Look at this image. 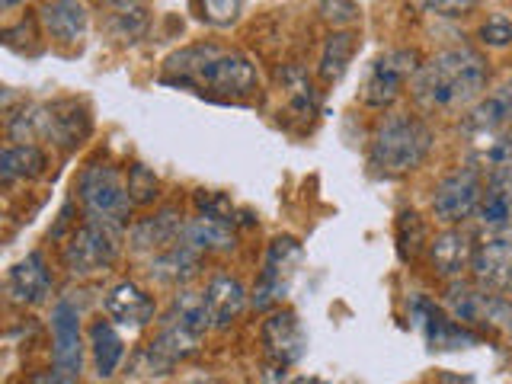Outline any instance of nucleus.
Returning <instances> with one entry per match:
<instances>
[{"instance_id": "obj_22", "label": "nucleus", "mask_w": 512, "mask_h": 384, "mask_svg": "<svg viewBox=\"0 0 512 384\" xmlns=\"http://www.w3.org/2000/svg\"><path fill=\"white\" fill-rule=\"evenodd\" d=\"M468 279L480 288H487L493 295L512 298V234L477 240Z\"/></svg>"}, {"instance_id": "obj_37", "label": "nucleus", "mask_w": 512, "mask_h": 384, "mask_svg": "<svg viewBox=\"0 0 512 384\" xmlns=\"http://www.w3.org/2000/svg\"><path fill=\"white\" fill-rule=\"evenodd\" d=\"M439 384H474V378L458 375V372H442V375H439Z\"/></svg>"}, {"instance_id": "obj_20", "label": "nucleus", "mask_w": 512, "mask_h": 384, "mask_svg": "<svg viewBox=\"0 0 512 384\" xmlns=\"http://www.w3.org/2000/svg\"><path fill=\"white\" fill-rule=\"evenodd\" d=\"M484 176H487L484 199H480V205H477V215L471 221V228L480 237L512 234V160L509 164L487 167Z\"/></svg>"}, {"instance_id": "obj_29", "label": "nucleus", "mask_w": 512, "mask_h": 384, "mask_svg": "<svg viewBox=\"0 0 512 384\" xmlns=\"http://www.w3.org/2000/svg\"><path fill=\"white\" fill-rule=\"evenodd\" d=\"M103 26L116 42L135 45L144 39V32L151 26V13L138 0H103Z\"/></svg>"}, {"instance_id": "obj_27", "label": "nucleus", "mask_w": 512, "mask_h": 384, "mask_svg": "<svg viewBox=\"0 0 512 384\" xmlns=\"http://www.w3.org/2000/svg\"><path fill=\"white\" fill-rule=\"evenodd\" d=\"M432 218L426 212L413 205H404L394 218V247H397V256L404 266H416L423 263V256L429 250V240H432Z\"/></svg>"}, {"instance_id": "obj_11", "label": "nucleus", "mask_w": 512, "mask_h": 384, "mask_svg": "<svg viewBox=\"0 0 512 384\" xmlns=\"http://www.w3.org/2000/svg\"><path fill=\"white\" fill-rule=\"evenodd\" d=\"M487 176L471 160L448 167L436 176L429 189V218L439 228H455V224H471L477 215V205L484 199Z\"/></svg>"}, {"instance_id": "obj_35", "label": "nucleus", "mask_w": 512, "mask_h": 384, "mask_svg": "<svg viewBox=\"0 0 512 384\" xmlns=\"http://www.w3.org/2000/svg\"><path fill=\"white\" fill-rule=\"evenodd\" d=\"M484 0H423V10L432 16H468Z\"/></svg>"}, {"instance_id": "obj_10", "label": "nucleus", "mask_w": 512, "mask_h": 384, "mask_svg": "<svg viewBox=\"0 0 512 384\" xmlns=\"http://www.w3.org/2000/svg\"><path fill=\"white\" fill-rule=\"evenodd\" d=\"M256 346H260V362L263 375L272 378L276 384H285L288 372L308 356V330H304L301 317L295 308H282L263 314L260 327H256Z\"/></svg>"}, {"instance_id": "obj_24", "label": "nucleus", "mask_w": 512, "mask_h": 384, "mask_svg": "<svg viewBox=\"0 0 512 384\" xmlns=\"http://www.w3.org/2000/svg\"><path fill=\"white\" fill-rule=\"evenodd\" d=\"M279 90L285 100V112L298 122H308L320 116L324 106V87L317 84L311 71H304L301 64H282L279 68Z\"/></svg>"}, {"instance_id": "obj_3", "label": "nucleus", "mask_w": 512, "mask_h": 384, "mask_svg": "<svg viewBox=\"0 0 512 384\" xmlns=\"http://www.w3.org/2000/svg\"><path fill=\"white\" fill-rule=\"evenodd\" d=\"M208 333H212V324L202 304V288L189 285L170 292L154 333L128 359V372L141 378H170L205 349Z\"/></svg>"}, {"instance_id": "obj_23", "label": "nucleus", "mask_w": 512, "mask_h": 384, "mask_svg": "<svg viewBox=\"0 0 512 384\" xmlns=\"http://www.w3.org/2000/svg\"><path fill=\"white\" fill-rule=\"evenodd\" d=\"M42 29L58 48H80L90 32V7L84 0H48L39 10Z\"/></svg>"}, {"instance_id": "obj_6", "label": "nucleus", "mask_w": 512, "mask_h": 384, "mask_svg": "<svg viewBox=\"0 0 512 384\" xmlns=\"http://www.w3.org/2000/svg\"><path fill=\"white\" fill-rule=\"evenodd\" d=\"M71 196L80 205L84 218L122 224V228H128L138 212L132 196H128L125 167H119L116 160H106V157L87 160V164L77 170Z\"/></svg>"}, {"instance_id": "obj_40", "label": "nucleus", "mask_w": 512, "mask_h": 384, "mask_svg": "<svg viewBox=\"0 0 512 384\" xmlns=\"http://www.w3.org/2000/svg\"><path fill=\"white\" fill-rule=\"evenodd\" d=\"M23 4H32V0H0V7H4V10H13V7H23Z\"/></svg>"}, {"instance_id": "obj_13", "label": "nucleus", "mask_w": 512, "mask_h": 384, "mask_svg": "<svg viewBox=\"0 0 512 384\" xmlns=\"http://www.w3.org/2000/svg\"><path fill=\"white\" fill-rule=\"evenodd\" d=\"M404 314H407V324L423 336L429 352H461V349L487 346V336L458 324V320L445 311V304L439 298H432L429 292H410L404 298Z\"/></svg>"}, {"instance_id": "obj_17", "label": "nucleus", "mask_w": 512, "mask_h": 384, "mask_svg": "<svg viewBox=\"0 0 512 384\" xmlns=\"http://www.w3.org/2000/svg\"><path fill=\"white\" fill-rule=\"evenodd\" d=\"M186 221L189 215L180 202H160L157 208L138 215L128 224V253L148 260V256L180 244L186 237Z\"/></svg>"}, {"instance_id": "obj_19", "label": "nucleus", "mask_w": 512, "mask_h": 384, "mask_svg": "<svg viewBox=\"0 0 512 384\" xmlns=\"http://www.w3.org/2000/svg\"><path fill=\"white\" fill-rule=\"evenodd\" d=\"M87 359H90V378L100 384L116 381L125 362L132 359L125 330L112 324L106 314L93 317L87 324Z\"/></svg>"}, {"instance_id": "obj_30", "label": "nucleus", "mask_w": 512, "mask_h": 384, "mask_svg": "<svg viewBox=\"0 0 512 384\" xmlns=\"http://www.w3.org/2000/svg\"><path fill=\"white\" fill-rule=\"evenodd\" d=\"M125 180H128V196H132L135 208L151 212L160 202H164V180L154 167H148L144 160H132L125 167Z\"/></svg>"}, {"instance_id": "obj_32", "label": "nucleus", "mask_w": 512, "mask_h": 384, "mask_svg": "<svg viewBox=\"0 0 512 384\" xmlns=\"http://www.w3.org/2000/svg\"><path fill=\"white\" fill-rule=\"evenodd\" d=\"M474 42L484 52H506L512 48V16L506 10H493L474 29Z\"/></svg>"}, {"instance_id": "obj_26", "label": "nucleus", "mask_w": 512, "mask_h": 384, "mask_svg": "<svg viewBox=\"0 0 512 384\" xmlns=\"http://www.w3.org/2000/svg\"><path fill=\"white\" fill-rule=\"evenodd\" d=\"M356 52H359V32L356 29H330V36L324 39L320 55H317V68H314L317 84L324 90L340 84V80L349 74L352 61H356Z\"/></svg>"}, {"instance_id": "obj_8", "label": "nucleus", "mask_w": 512, "mask_h": 384, "mask_svg": "<svg viewBox=\"0 0 512 384\" xmlns=\"http://www.w3.org/2000/svg\"><path fill=\"white\" fill-rule=\"evenodd\" d=\"M426 55L416 45H397L372 58L365 68L362 87H359V106L368 112H388L397 109V103L410 93V84L416 71L423 68Z\"/></svg>"}, {"instance_id": "obj_34", "label": "nucleus", "mask_w": 512, "mask_h": 384, "mask_svg": "<svg viewBox=\"0 0 512 384\" xmlns=\"http://www.w3.org/2000/svg\"><path fill=\"white\" fill-rule=\"evenodd\" d=\"M317 13L330 29H352L359 23V0H317Z\"/></svg>"}, {"instance_id": "obj_5", "label": "nucleus", "mask_w": 512, "mask_h": 384, "mask_svg": "<svg viewBox=\"0 0 512 384\" xmlns=\"http://www.w3.org/2000/svg\"><path fill=\"white\" fill-rule=\"evenodd\" d=\"M125 250H128V228L84 218L77 224V231L58 247V266L64 269L68 279L90 282L116 269Z\"/></svg>"}, {"instance_id": "obj_36", "label": "nucleus", "mask_w": 512, "mask_h": 384, "mask_svg": "<svg viewBox=\"0 0 512 384\" xmlns=\"http://www.w3.org/2000/svg\"><path fill=\"white\" fill-rule=\"evenodd\" d=\"M23 384H61L58 378H55V372L52 368H29V372L23 375Z\"/></svg>"}, {"instance_id": "obj_28", "label": "nucleus", "mask_w": 512, "mask_h": 384, "mask_svg": "<svg viewBox=\"0 0 512 384\" xmlns=\"http://www.w3.org/2000/svg\"><path fill=\"white\" fill-rule=\"evenodd\" d=\"M240 237L244 231L237 228L231 221H218V218H202V215H192L186 221V240L199 253H205L208 260L212 256H231L240 247Z\"/></svg>"}, {"instance_id": "obj_9", "label": "nucleus", "mask_w": 512, "mask_h": 384, "mask_svg": "<svg viewBox=\"0 0 512 384\" xmlns=\"http://www.w3.org/2000/svg\"><path fill=\"white\" fill-rule=\"evenodd\" d=\"M304 266V244L295 234H276L263 247L260 269L250 285V311L269 314L282 308L292 295V285Z\"/></svg>"}, {"instance_id": "obj_41", "label": "nucleus", "mask_w": 512, "mask_h": 384, "mask_svg": "<svg viewBox=\"0 0 512 384\" xmlns=\"http://www.w3.org/2000/svg\"><path fill=\"white\" fill-rule=\"evenodd\" d=\"M4 384H23V375H20V378H7Z\"/></svg>"}, {"instance_id": "obj_4", "label": "nucleus", "mask_w": 512, "mask_h": 384, "mask_svg": "<svg viewBox=\"0 0 512 384\" xmlns=\"http://www.w3.org/2000/svg\"><path fill=\"white\" fill-rule=\"evenodd\" d=\"M439 148V128L420 109H388L375 119L365 144V167L375 180H407Z\"/></svg>"}, {"instance_id": "obj_39", "label": "nucleus", "mask_w": 512, "mask_h": 384, "mask_svg": "<svg viewBox=\"0 0 512 384\" xmlns=\"http://www.w3.org/2000/svg\"><path fill=\"white\" fill-rule=\"evenodd\" d=\"M176 384H218V381L208 378V375H192V378H183V381H176Z\"/></svg>"}, {"instance_id": "obj_33", "label": "nucleus", "mask_w": 512, "mask_h": 384, "mask_svg": "<svg viewBox=\"0 0 512 384\" xmlns=\"http://www.w3.org/2000/svg\"><path fill=\"white\" fill-rule=\"evenodd\" d=\"M196 10L205 26L231 29L244 13V0H196Z\"/></svg>"}, {"instance_id": "obj_16", "label": "nucleus", "mask_w": 512, "mask_h": 384, "mask_svg": "<svg viewBox=\"0 0 512 384\" xmlns=\"http://www.w3.org/2000/svg\"><path fill=\"white\" fill-rule=\"evenodd\" d=\"M100 314H106L112 324L122 327L128 336L151 330L160 320V301L154 292L138 279L112 282L100 298Z\"/></svg>"}, {"instance_id": "obj_14", "label": "nucleus", "mask_w": 512, "mask_h": 384, "mask_svg": "<svg viewBox=\"0 0 512 384\" xmlns=\"http://www.w3.org/2000/svg\"><path fill=\"white\" fill-rule=\"evenodd\" d=\"M4 295L10 308L36 311L52 304L55 295V266L45 250H29L16 260L4 276Z\"/></svg>"}, {"instance_id": "obj_42", "label": "nucleus", "mask_w": 512, "mask_h": 384, "mask_svg": "<svg viewBox=\"0 0 512 384\" xmlns=\"http://www.w3.org/2000/svg\"><path fill=\"white\" fill-rule=\"evenodd\" d=\"M506 132H509V138H512V125H509V128H506Z\"/></svg>"}, {"instance_id": "obj_2", "label": "nucleus", "mask_w": 512, "mask_h": 384, "mask_svg": "<svg viewBox=\"0 0 512 384\" xmlns=\"http://www.w3.org/2000/svg\"><path fill=\"white\" fill-rule=\"evenodd\" d=\"M493 77V64L484 48L471 42L439 48L416 71L410 84V106L420 109L429 119H458L464 109H471L490 90Z\"/></svg>"}, {"instance_id": "obj_38", "label": "nucleus", "mask_w": 512, "mask_h": 384, "mask_svg": "<svg viewBox=\"0 0 512 384\" xmlns=\"http://www.w3.org/2000/svg\"><path fill=\"white\" fill-rule=\"evenodd\" d=\"M285 384H330V381L317 378V375H295V378H288Z\"/></svg>"}, {"instance_id": "obj_7", "label": "nucleus", "mask_w": 512, "mask_h": 384, "mask_svg": "<svg viewBox=\"0 0 512 384\" xmlns=\"http://www.w3.org/2000/svg\"><path fill=\"white\" fill-rule=\"evenodd\" d=\"M48 368L61 384H84L90 372L84 311L68 295H58L48 311Z\"/></svg>"}, {"instance_id": "obj_25", "label": "nucleus", "mask_w": 512, "mask_h": 384, "mask_svg": "<svg viewBox=\"0 0 512 384\" xmlns=\"http://www.w3.org/2000/svg\"><path fill=\"white\" fill-rule=\"evenodd\" d=\"M52 167V154L42 144L26 141V144H4L0 151V186L13 189L16 183H36Z\"/></svg>"}, {"instance_id": "obj_15", "label": "nucleus", "mask_w": 512, "mask_h": 384, "mask_svg": "<svg viewBox=\"0 0 512 384\" xmlns=\"http://www.w3.org/2000/svg\"><path fill=\"white\" fill-rule=\"evenodd\" d=\"M480 234L471 224H455V228H439L429 240V250L423 256V266L439 285L458 282L471 276L474 250Z\"/></svg>"}, {"instance_id": "obj_12", "label": "nucleus", "mask_w": 512, "mask_h": 384, "mask_svg": "<svg viewBox=\"0 0 512 384\" xmlns=\"http://www.w3.org/2000/svg\"><path fill=\"white\" fill-rule=\"evenodd\" d=\"M93 138V112L77 96H58L48 103H32V141H42L58 154H74Z\"/></svg>"}, {"instance_id": "obj_31", "label": "nucleus", "mask_w": 512, "mask_h": 384, "mask_svg": "<svg viewBox=\"0 0 512 384\" xmlns=\"http://www.w3.org/2000/svg\"><path fill=\"white\" fill-rule=\"evenodd\" d=\"M189 205H192V215H202V218H218V221H231L240 228V208L234 205V199L228 192L221 189H192L189 196Z\"/></svg>"}, {"instance_id": "obj_1", "label": "nucleus", "mask_w": 512, "mask_h": 384, "mask_svg": "<svg viewBox=\"0 0 512 384\" xmlns=\"http://www.w3.org/2000/svg\"><path fill=\"white\" fill-rule=\"evenodd\" d=\"M157 84L189 90L212 103H247L250 96L260 93L263 77L247 52L215 39H202L170 52Z\"/></svg>"}, {"instance_id": "obj_21", "label": "nucleus", "mask_w": 512, "mask_h": 384, "mask_svg": "<svg viewBox=\"0 0 512 384\" xmlns=\"http://www.w3.org/2000/svg\"><path fill=\"white\" fill-rule=\"evenodd\" d=\"M208 256L199 253L196 247L183 237L180 244H173L167 250H160L144 260V276H148L157 288H167V292H180L189 288L205 272Z\"/></svg>"}, {"instance_id": "obj_18", "label": "nucleus", "mask_w": 512, "mask_h": 384, "mask_svg": "<svg viewBox=\"0 0 512 384\" xmlns=\"http://www.w3.org/2000/svg\"><path fill=\"white\" fill-rule=\"evenodd\" d=\"M202 304L212 333H231L250 311V288L228 269H215L202 282Z\"/></svg>"}]
</instances>
